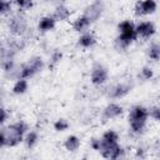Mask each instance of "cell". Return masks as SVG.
Listing matches in <instances>:
<instances>
[{"mask_svg": "<svg viewBox=\"0 0 160 160\" xmlns=\"http://www.w3.org/2000/svg\"><path fill=\"white\" fill-rule=\"evenodd\" d=\"M28 130H29V126L22 120H19V121L12 122L9 126L4 128L1 131L5 138V146L14 148V146L19 145L21 141H24V136L28 132Z\"/></svg>", "mask_w": 160, "mask_h": 160, "instance_id": "cell-1", "label": "cell"}, {"mask_svg": "<svg viewBox=\"0 0 160 160\" xmlns=\"http://www.w3.org/2000/svg\"><path fill=\"white\" fill-rule=\"evenodd\" d=\"M149 119V109L142 105H135L131 108L129 112V125L130 131L135 135H140L144 132L146 128V122Z\"/></svg>", "mask_w": 160, "mask_h": 160, "instance_id": "cell-2", "label": "cell"}, {"mask_svg": "<svg viewBox=\"0 0 160 160\" xmlns=\"http://www.w3.org/2000/svg\"><path fill=\"white\" fill-rule=\"evenodd\" d=\"M42 69H44V60L41 59V56H32L31 59H29L28 62L20 66V78L30 79L35 76L38 72H40Z\"/></svg>", "mask_w": 160, "mask_h": 160, "instance_id": "cell-3", "label": "cell"}, {"mask_svg": "<svg viewBox=\"0 0 160 160\" xmlns=\"http://www.w3.org/2000/svg\"><path fill=\"white\" fill-rule=\"evenodd\" d=\"M26 28H28V22H26V18L18 12V14H14L9 20H8V29L11 34L14 35H22L25 31H26Z\"/></svg>", "mask_w": 160, "mask_h": 160, "instance_id": "cell-4", "label": "cell"}, {"mask_svg": "<svg viewBox=\"0 0 160 160\" xmlns=\"http://www.w3.org/2000/svg\"><path fill=\"white\" fill-rule=\"evenodd\" d=\"M109 79V71L108 69L100 64V62H95L91 68V71H90V80L92 82V85L95 86H100L102 84H105Z\"/></svg>", "mask_w": 160, "mask_h": 160, "instance_id": "cell-5", "label": "cell"}, {"mask_svg": "<svg viewBox=\"0 0 160 160\" xmlns=\"http://www.w3.org/2000/svg\"><path fill=\"white\" fill-rule=\"evenodd\" d=\"M132 88L134 85L129 81H121V82L114 84L108 89V96L110 99H122L132 90Z\"/></svg>", "mask_w": 160, "mask_h": 160, "instance_id": "cell-6", "label": "cell"}, {"mask_svg": "<svg viewBox=\"0 0 160 160\" xmlns=\"http://www.w3.org/2000/svg\"><path fill=\"white\" fill-rule=\"evenodd\" d=\"M158 4L155 0H138L134 5V14L136 16L151 15L156 11Z\"/></svg>", "mask_w": 160, "mask_h": 160, "instance_id": "cell-7", "label": "cell"}, {"mask_svg": "<svg viewBox=\"0 0 160 160\" xmlns=\"http://www.w3.org/2000/svg\"><path fill=\"white\" fill-rule=\"evenodd\" d=\"M102 12H104V4H102L100 0H96V1L91 2L90 5H88V6L85 8L82 15L86 16V18L91 21V24H92V22L98 21V20L101 18Z\"/></svg>", "mask_w": 160, "mask_h": 160, "instance_id": "cell-8", "label": "cell"}, {"mask_svg": "<svg viewBox=\"0 0 160 160\" xmlns=\"http://www.w3.org/2000/svg\"><path fill=\"white\" fill-rule=\"evenodd\" d=\"M135 31L138 38L149 39L156 32V28L152 21H140L138 25H135Z\"/></svg>", "mask_w": 160, "mask_h": 160, "instance_id": "cell-9", "label": "cell"}, {"mask_svg": "<svg viewBox=\"0 0 160 160\" xmlns=\"http://www.w3.org/2000/svg\"><path fill=\"white\" fill-rule=\"evenodd\" d=\"M122 112H124V109L121 105H119L116 102H110L104 108L101 116H102L104 121H106V120H112V119L119 118Z\"/></svg>", "mask_w": 160, "mask_h": 160, "instance_id": "cell-10", "label": "cell"}, {"mask_svg": "<svg viewBox=\"0 0 160 160\" xmlns=\"http://www.w3.org/2000/svg\"><path fill=\"white\" fill-rule=\"evenodd\" d=\"M96 44V38L94 34L91 32H81V35L79 36L78 39V45L80 48H84V49H89V48H92L94 45Z\"/></svg>", "mask_w": 160, "mask_h": 160, "instance_id": "cell-11", "label": "cell"}, {"mask_svg": "<svg viewBox=\"0 0 160 160\" xmlns=\"http://www.w3.org/2000/svg\"><path fill=\"white\" fill-rule=\"evenodd\" d=\"M90 25H91V21H90L86 16L81 15V16H79V18H76V19L74 20V22H72V29H74V31H76V32H85V31L90 28Z\"/></svg>", "mask_w": 160, "mask_h": 160, "instance_id": "cell-12", "label": "cell"}, {"mask_svg": "<svg viewBox=\"0 0 160 160\" xmlns=\"http://www.w3.org/2000/svg\"><path fill=\"white\" fill-rule=\"evenodd\" d=\"M56 25V20L52 18V15H48V16H42L40 20H39V24H38V29L42 32H46V31H50L55 28Z\"/></svg>", "mask_w": 160, "mask_h": 160, "instance_id": "cell-13", "label": "cell"}, {"mask_svg": "<svg viewBox=\"0 0 160 160\" xmlns=\"http://www.w3.org/2000/svg\"><path fill=\"white\" fill-rule=\"evenodd\" d=\"M70 15H71V12H70V10L65 5H58L55 8V11L52 14V18L56 21H66L70 18Z\"/></svg>", "mask_w": 160, "mask_h": 160, "instance_id": "cell-14", "label": "cell"}, {"mask_svg": "<svg viewBox=\"0 0 160 160\" xmlns=\"http://www.w3.org/2000/svg\"><path fill=\"white\" fill-rule=\"evenodd\" d=\"M80 145H81V141L76 135H69L64 141V148L71 152L76 151L80 148Z\"/></svg>", "mask_w": 160, "mask_h": 160, "instance_id": "cell-15", "label": "cell"}, {"mask_svg": "<svg viewBox=\"0 0 160 160\" xmlns=\"http://www.w3.org/2000/svg\"><path fill=\"white\" fill-rule=\"evenodd\" d=\"M28 88H29L28 80L22 79V78H19V79H16V81H15V84L12 86V92L15 95H22V94L26 92Z\"/></svg>", "mask_w": 160, "mask_h": 160, "instance_id": "cell-16", "label": "cell"}, {"mask_svg": "<svg viewBox=\"0 0 160 160\" xmlns=\"http://www.w3.org/2000/svg\"><path fill=\"white\" fill-rule=\"evenodd\" d=\"M24 141H25V144H26V146L28 148H34L36 144H38V141H39V134H38V131H29V132H26L25 134V136H24Z\"/></svg>", "mask_w": 160, "mask_h": 160, "instance_id": "cell-17", "label": "cell"}, {"mask_svg": "<svg viewBox=\"0 0 160 160\" xmlns=\"http://www.w3.org/2000/svg\"><path fill=\"white\" fill-rule=\"evenodd\" d=\"M148 56L154 60V61H158L159 58H160V46H159V42H152L149 49H148Z\"/></svg>", "mask_w": 160, "mask_h": 160, "instance_id": "cell-18", "label": "cell"}, {"mask_svg": "<svg viewBox=\"0 0 160 160\" xmlns=\"http://www.w3.org/2000/svg\"><path fill=\"white\" fill-rule=\"evenodd\" d=\"M101 139H102L104 141H108V142H118V140H119V134H118L116 131H114V130H108V131H105V132L102 134Z\"/></svg>", "mask_w": 160, "mask_h": 160, "instance_id": "cell-19", "label": "cell"}, {"mask_svg": "<svg viewBox=\"0 0 160 160\" xmlns=\"http://www.w3.org/2000/svg\"><path fill=\"white\" fill-rule=\"evenodd\" d=\"M69 126H70V124L66 119H58L54 122V129L56 131H65V130L69 129Z\"/></svg>", "mask_w": 160, "mask_h": 160, "instance_id": "cell-20", "label": "cell"}, {"mask_svg": "<svg viewBox=\"0 0 160 160\" xmlns=\"http://www.w3.org/2000/svg\"><path fill=\"white\" fill-rule=\"evenodd\" d=\"M154 76V71L150 66H144L141 70H140V78L144 79V80H150L151 78Z\"/></svg>", "mask_w": 160, "mask_h": 160, "instance_id": "cell-21", "label": "cell"}, {"mask_svg": "<svg viewBox=\"0 0 160 160\" xmlns=\"http://www.w3.org/2000/svg\"><path fill=\"white\" fill-rule=\"evenodd\" d=\"M14 1L19 6V9H22V10H29L34 5V0H14Z\"/></svg>", "mask_w": 160, "mask_h": 160, "instance_id": "cell-22", "label": "cell"}, {"mask_svg": "<svg viewBox=\"0 0 160 160\" xmlns=\"http://www.w3.org/2000/svg\"><path fill=\"white\" fill-rule=\"evenodd\" d=\"M149 116H150L151 119H154L155 121H159V119H160V108H159L158 105L150 108V109H149Z\"/></svg>", "mask_w": 160, "mask_h": 160, "instance_id": "cell-23", "label": "cell"}, {"mask_svg": "<svg viewBox=\"0 0 160 160\" xmlns=\"http://www.w3.org/2000/svg\"><path fill=\"white\" fill-rule=\"evenodd\" d=\"M11 10V2L8 0H0V14H6Z\"/></svg>", "mask_w": 160, "mask_h": 160, "instance_id": "cell-24", "label": "cell"}, {"mask_svg": "<svg viewBox=\"0 0 160 160\" xmlns=\"http://www.w3.org/2000/svg\"><path fill=\"white\" fill-rule=\"evenodd\" d=\"M61 58H62V54H61L60 51H54V52L51 54V58H50L51 65H52V66H54V65H56V64L61 60Z\"/></svg>", "mask_w": 160, "mask_h": 160, "instance_id": "cell-25", "label": "cell"}, {"mask_svg": "<svg viewBox=\"0 0 160 160\" xmlns=\"http://www.w3.org/2000/svg\"><path fill=\"white\" fill-rule=\"evenodd\" d=\"M90 146H91L92 150L99 151V148H100V139H96V138L91 139V141H90Z\"/></svg>", "mask_w": 160, "mask_h": 160, "instance_id": "cell-26", "label": "cell"}, {"mask_svg": "<svg viewBox=\"0 0 160 160\" xmlns=\"http://www.w3.org/2000/svg\"><path fill=\"white\" fill-rule=\"evenodd\" d=\"M6 119H8V111H6L2 106H0V125H1Z\"/></svg>", "mask_w": 160, "mask_h": 160, "instance_id": "cell-27", "label": "cell"}, {"mask_svg": "<svg viewBox=\"0 0 160 160\" xmlns=\"http://www.w3.org/2000/svg\"><path fill=\"white\" fill-rule=\"evenodd\" d=\"M2 146H5V138H4L2 131H0V149H1Z\"/></svg>", "mask_w": 160, "mask_h": 160, "instance_id": "cell-28", "label": "cell"}, {"mask_svg": "<svg viewBox=\"0 0 160 160\" xmlns=\"http://www.w3.org/2000/svg\"><path fill=\"white\" fill-rule=\"evenodd\" d=\"M0 106H1V96H0Z\"/></svg>", "mask_w": 160, "mask_h": 160, "instance_id": "cell-29", "label": "cell"}, {"mask_svg": "<svg viewBox=\"0 0 160 160\" xmlns=\"http://www.w3.org/2000/svg\"><path fill=\"white\" fill-rule=\"evenodd\" d=\"M0 50H1V48H0Z\"/></svg>", "mask_w": 160, "mask_h": 160, "instance_id": "cell-30", "label": "cell"}]
</instances>
